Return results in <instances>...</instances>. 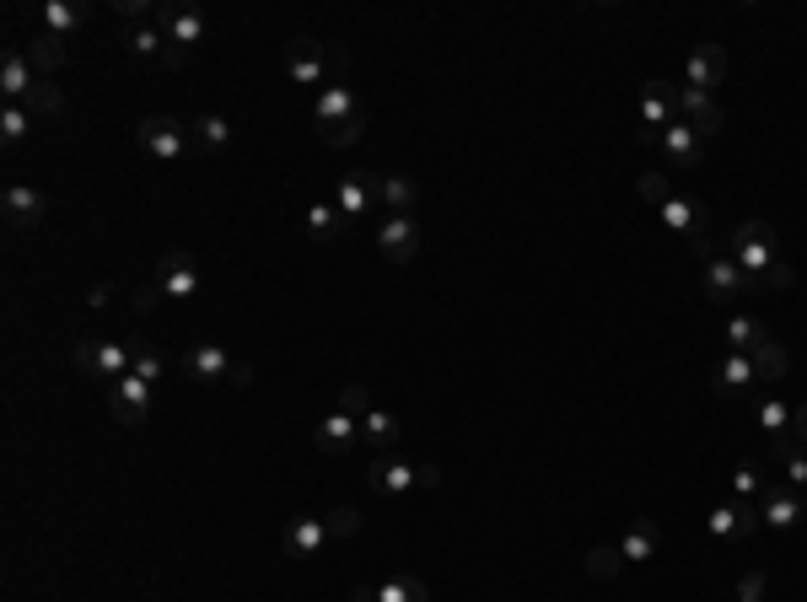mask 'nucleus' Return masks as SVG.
Here are the masks:
<instances>
[{
    "label": "nucleus",
    "instance_id": "obj_1",
    "mask_svg": "<svg viewBox=\"0 0 807 602\" xmlns=\"http://www.w3.org/2000/svg\"><path fill=\"white\" fill-rule=\"evenodd\" d=\"M726 258L743 270V275H754V281H765L769 264H775V226L769 221H743L732 237H726Z\"/></svg>",
    "mask_w": 807,
    "mask_h": 602
},
{
    "label": "nucleus",
    "instance_id": "obj_2",
    "mask_svg": "<svg viewBox=\"0 0 807 602\" xmlns=\"http://www.w3.org/2000/svg\"><path fill=\"white\" fill-rule=\"evenodd\" d=\"M76 366L92 377V382H124L129 371H135V350L119 345V339H81L76 345Z\"/></svg>",
    "mask_w": 807,
    "mask_h": 602
},
{
    "label": "nucleus",
    "instance_id": "obj_3",
    "mask_svg": "<svg viewBox=\"0 0 807 602\" xmlns=\"http://www.w3.org/2000/svg\"><path fill=\"white\" fill-rule=\"evenodd\" d=\"M366 484H371L377 495H409V489H420V484H426V489H437V484H442V468H431V463H426V468H415V463H399V457H388V452H382V457H371Z\"/></svg>",
    "mask_w": 807,
    "mask_h": 602
},
{
    "label": "nucleus",
    "instance_id": "obj_4",
    "mask_svg": "<svg viewBox=\"0 0 807 602\" xmlns=\"http://www.w3.org/2000/svg\"><path fill=\"white\" fill-rule=\"evenodd\" d=\"M759 291H765V281L743 275L726 253H705V296H711V302H726V307H732V302H754Z\"/></svg>",
    "mask_w": 807,
    "mask_h": 602
},
{
    "label": "nucleus",
    "instance_id": "obj_5",
    "mask_svg": "<svg viewBox=\"0 0 807 602\" xmlns=\"http://www.w3.org/2000/svg\"><path fill=\"white\" fill-rule=\"evenodd\" d=\"M657 215H662V226L668 232H679V237H689L700 253H711V242H705V232H711V215H705V204L700 200H689V194H668V200L657 204Z\"/></svg>",
    "mask_w": 807,
    "mask_h": 602
},
{
    "label": "nucleus",
    "instance_id": "obj_6",
    "mask_svg": "<svg viewBox=\"0 0 807 602\" xmlns=\"http://www.w3.org/2000/svg\"><path fill=\"white\" fill-rule=\"evenodd\" d=\"M135 135H140L146 157H157V161H178L184 146H189V129L172 119V114H146V119L135 124Z\"/></svg>",
    "mask_w": 807,
    "mask_h": 602
},
{
    "label": "nucleus",
    "instance_id": "obj_7",
    "mask_svg": "<svg viewBox=\"0 0 807 602\" xmlns=\"http://www.w3.org/2000/svg\"><path fill=\"white\" fill-rule=\"evenodd\" d=\"M184 371H189L195 382H248V377H253V366H238L227 356V345H195V350L184 356Z\"/></svg>",
    "mask_w": 807,
    "mask_h": 602
},
{
    "label": "nucleus",
    "instance_id": "obj_8",
    "mask_svg": "<svg viewBox=\"0 0 807 602\" xmlns=\"http://www.w3.org/2000/svg\"><path fill=\"white\" fill-rule=\"evenodd\" d=\"M151 281L161 285V296L167 302H189V296H200V264H195V253H184V247H172L167 258L157 264V275Z\"/></svg>",
    "mask_w": 807,
    "mask_h": 602
},
{
    "label": "nucleus",
    "instance_id": "obj_9",
    "mask_svg": "<svg viewBox=\"0 0 807 602\" xmlns=\"http://www.w3.org/2000/svg\"><path fill=\"white\" fill-rule=\"evenodd\" d=\"M759 522L775 527V532H797L807 522V500L797 489H786V484H769L759 495Z\"/></svg>",
    "mask_w": 807,
    "mask_h": 602
},
{
    "label": "nucleus",
    "instance_id": "obj_10",
    "mask_svg": "<svg viewBox=\"0 0 807 602\" xmlns=\"http://www.w3.org/2000/svg\"><path fill=\"white\" fill-rule=\"evenodd\" d=\"M313 442H318V452H323V457H345L350 446L361 442V420H356L350 409H339V403H334V409H328V414H323V420H318V431H313Z\"/></svg>",
    "mask_w": 807,
    "mask_h": 602
},
{
    "label": "nucleus",
    "instance_id": "obj_11",
    "mask_svg": "<svg viewBox=\"0 0 807 602\" xmlns=\"http://www.w3.org/2000/svg\"><path fill=\"white\" fill-rule=\"evenodd\" d=\"M151 393H157V388H151L146 377H135V371H129L124 382L108 388V409H114V420H119V425H140V420L151 414Z\"/></svg>",
    "mask_w": 807,
    "mask_h": 602
},
{
    "label": "nucleus",
    "instance_id": "obj_12",
    "mask_svg": "<svg viewBox=\"0 0 807 602\" xmlns=\"http://www.w3.org/2000/svg\"><path fill=\"white\" fill-rule=\"evenodd\" d=\"M371 204H377V172H371V167L345 172V178H339V194H334V210H339L345 221H361V215H371Z\"/></svg>",
    "mask_w": 807,
    "mask_h": 602
},
{
    "label": "nucleus",
    "instance_id": "obj_13",
    "mask_svg": "<svg viewBox=\"0 0 807 602\" xmlns=\"http://www.w3.org/2000/svg\"><path fill=\"white\" fill-rule=\"evenodd\" d=\"M377 253H382L388 264H409V258L420 253V221H415V215H388V221L377 226Z\"/></svg>",
    "mask_w": 807,
    "mask_h": 602
},
{
    "label": "nucleus",
    "instance_id": "obj_14",
    "mask_svg": "<svg viewBox=\"0 0 807 602\" xmlns=\"http://www.w3.org/2000/svg\"><path fill=\"white\" fill-rule=\"evenodd\" d=\"M285 76L296 81V86H328V54H323V43L313 39H296L285 49Z\"/></svg>",
    "mask_w": 807,
    "mask_h": 602
},
{
    "label": "nucleus",
    "instance_id": "obj_15",
    "mask_svg": "<svg viewBox=\"0 0 807 602\" xmlns=\"http://www.w3.org/2000/svg\"><path fill=\"white\" fill-rule=\"evenodd\" d=\"M711 388L722 393V399H748L754 388H759V371L748 356H737V350H726L722 361L711 366Z\"/></svg>",
    "mask_w": 807,
    "mask_h": 602
},
{
    "label": "nucleus",
    "instance_id": "obj_16",
    "mask_svg": "<svg viewBox=\"0 0 807 602\" xmlns=\"http://www.w3.org/2000/svg\"><path fill=\"white\" fill-rule=\"evenodd\" d=\"M356 119H361V103H356L350 86H323L318 97H313V124H318V135L339 129V124H356Z\"/></svg>",
    "mask_w": 807,
    "mask_h": 602
},
{
    "label": "nucleus",
    "instance_id": "obj_17",
    "mask_svg": "<svg viewBox=\"0 0 807 602\" xmlns=\"http://www.w3.org/2000/svg\"><path fill=\"white\" fill-rule=\"evenodd\" d=\"M722 81H726V49H722V43H700V49L689 54L684 86H689V92L716 97V86H722Z\"/></svg>",
    "mask_w": 807,
    "mask_h": 602
},
{
    "label": "nucleus",
    "instance_id": "obj_18",
    "mask_svg": "<svg viewBox=\"0 0 807 602\" xmlns=\"http://www.w3.org/2000/svg\"><path fill=\"white\" fill-rule=\"evenodd\" d=\"M328 538H334L328 517H296V522L281 532V549L291 555V560H313V555L328 549Z\"/></svg>",
    "mask_w": 807,
    "mask_h": 602
},
{
    "label": "nucleus",
    "instance_id": "obj_19",
    "mask_svg": "<svg viewBox=\"0 0 807 602\" xmlns=\"http://www.w3.org/2000/svg\"><path fill=\"white\" fill-rule=\"evenodd\" d=\"M119 43L129 49V54H140V60H167V65H184V54L172 49V39L157 28V17L151 22H135V28H124Z\"/></svg>",
    "mask_w": 807,
    "mask_h": 602
},
{
    "label": "nucleus",
    "instance_id": "obj_20",
    "mask_svg": "<svg viewBox=\"0 0 807 602\" xmlns=\"http://www.w3.org/2000/svg\"><path fill=\"white\" fill-rule=\"evenodd\" d=\"M673 119H679V86H673V81H646V92H641V129L662 135Z\"/></svg>",
    "mask_w": 807,
    "mask_h": 602
},
{
    "label": "nucleus",
    "instance_id": "obj_21",
    "mask_svg": "<svg viewBox=\"0 0 807 602\" xmlns=\"http://www.w3.org/2000/svg\"><path fill=\"white\" fill-rule=\"evenodd\" d=\"M679 119L694 124V135H700V140H711V135H722V129H726V114L716 108V97L689 92V86H679Z\"/></svg>",
    "mask_w": 807,
    "mask_h": 602
},
{
    "label": "nucleus",
    "instance_id": "obj_22",
    "mask_svg": "<svg viewBox=\"0 0 807 602\" xmlns=\"http://www.w3.org/2000/svg\"><path fill=\"white\" fill-rule=\"evenodd\" d=\"M157 28L172 39L178 54H189L195 43H205V17L200 11H189V6H161L157 11Z\"/></svg>",
    "mask_w": 807,
    "mask_h": 602
},
{
    "label": "nucleus",
    "instance_id": "obj_23",
    "mask_svg": "<svg viewBox=\"0 0 807 602\" xmlns=\"http://www.w3.org/2000/svg\"><path fill=\"white\" fill-rule=\"evenodd\" d=\"M0 210H6V226L28 232V226H39V221H43L49 200H43L33 183H11V189H6V204H0Z\"/></svg>",
    "mask_w": 807,
    "mask_h": 602
},
{
    "label": "nucleus",
    "instance_id": "obj_24",
    "mask_svg": "<svg viewBox=\"0 0 807 602\" xmlns=\"http://www.w3.org/2000/svg\"><path fill=\"white\" fill-rule=\"evenodd\" d=\"M662 151L679 161V172H689V167H700V161H705V140L694 135V124L673 119L668 129H662Z\"/></svg>",
    "mask_w": 807,
    "mask_h": 602
},
{
    "label": "nucleus",
    "instance_id": "obj_25",
    "mask_svg": "<svg viewBox=\"0 0 807 602\" xmlns=\"http://www.w3.org/2000/svg\"><path fill=\"white\" fill-rule=\"evenodd\" d=\"M705 527H711V538H754L759 532V506H716L705 517Z\"/></svg>",
    "mask_w": 807,
    "mask_h": 602
},
{
    "label": "nucleus",
    "instance_id": "obj_26",
    "mask_svg": "<svg viewBox=\"0 0 807 602\" xmlns=\"http://www.w3.org/2000/svg\"><path fill=\"white\" fill-rule=\"evenodd\" d=\"M33 86H39V71H33L28 54H6L0 60V92H6V103H28Z\"/></svg>",
    "mask_w": 807,
    "mask_h": 602
},
{
    "label": "nucleus",
    "instance_id": "obj_27",
    "mask_svg": "<svg viewBox=\"0 0 807 602\" xmlns=\"http://www.w3.org/2000/svg\"><path fill=\"white\" fill-rule=\"evenodd\" d=\"M377 200L388 204V215H415L420 183H415V178H404V172H382V178H377Z\"/></svg>",
    "mask_w": 807,
    "mask_h": 602
},
{
    "label": "nucleus",
    "instance_id": "obj_28",
    "mask_svg": "<svg viewBox=\"0 0 807 602\" xmlns=\"http://www.w3.org/2000/svg\"><path fill=\"white\" fill-rule=\"evenodd\" d=\"M361 442H371L377 446V457H382V452H394V446L404 442V425L388 414V409H366L361 414Z\"/></svg>",
    "mask_w": 807,
    "mask_h": 602
},
{
    "label": "nucleus",
    "instance_id": "obj_29",
    "mask_svg": "<svg viewBox=\"0 0 807 602\" xmlns=\"http://www.w3.org/2000/svg\"><path fill=\"white\" fill-rule=\"evenodd\" d=\"M657 543H662L657 522H636L619 538V555H625V564H646V560H657Z\"/></svg>",
    "mask_w": 807,
    "mask_h": 602
},
{
    "label": "nucleus",
    "instance_id": "obj_30",
    "mask_svg": "<svg viewBox=\"0 0 807 602\" xmlns=\"http://www.w3.org/2000/svg\"><path fill=\"white\" fill-rule=\"evenodd\" d=\"M39 17H43V33H54V39H71L81 22H86V11L71 6V0H43Z\"/></svg>",
    "mask_w": 807,
    "mask_h": 602
},
{
    "label": "nucleus",
    "instance_id": "obj_31",
    "mask_svg": "<svg viewBox=\"0 0 807 602\" xmlns=\"http://www.w3.org/2000/svg\"><path fill=\"white\" fill-rule=\"evenodd\" d=\"M765 339H769V328L759 318H748V313H732V318H726V345H732L737 356H748V350L765 345Z\"/></svg>",
    "mask_w": 807,
    "mask_h": 602
},
{
    "label": "nucleus",
    "instance_id": "obj_32",
    "mask_svg": "<svg viewBox=\"0 0 807 602\" xmlns=\"http://www.w3.org/2000/svg\"><path fill=\"white\" fill-rule=\"evenodd\" d=\"M732 489H737V506H759V495H765V468L754 463V457H743L737 468H732Z\"/></svg>",
    "mask_w": 807,
    "mask_h": 602
},
{
    "label": "nucleus",
    "instance_id": "obj_33",
    "mask_svg": "<svg viewBox=\"0 0 807 602\" xmlns=\"http://www.w3.org/2000/svg\"><path fill=\"white\" fill-rule=\"evenodd\" d=\"M748 361H754V371H759V382H780V377L792 371V361H786V350L775 345V334H769L765 345H754V350H748Z\"/></svg>",
    "mask_w": 807,
    "mask_h": 602
},
{
    "label": "nucleus",
    "instance_id": "obj_34",
    "mask_svg": "<svg viewBox=\"0 0 807 602\" xmlns=\"http://www.w3.org/2000/svg\"><path fill=\"white\" fill-rule=\"evenodd\" d=\"M754 420H759V425H765L769 436H775V442H786V436H797V431H792V409H786V403L780 399H754Z\"/></svg>",
    "mask_w": 807,
    "mask_h": 602
},
{
    "label": "nucleus",
    "instance_id": "obj_35",
    "mask_svg": "<svg viewBox=\"0 0 807 602\" xmlns=\"http://www.w3.org/2000/svg\"><path fill=\"white\" fill-rule=\"evenodd\" d=\"M371 598H377V602H431V592H426V581H420V575H394V581L371 587Z\"/></svg>",
    "mask_w": 807,
    "mask_h": 602
},
{
    "label": "nucleus",
    "instance_id": "obj_36",
    "mask_svg": "<svg viewBox=\"0 0 807 602\" xmlns=\"http://www.w3.org/2000/svg\"><path fill=\"white\" fill-rule=\"evenodd\" d=\"M189 129H195V140H200L205 151H227L232 146V124L221 119V114H200Z\"/></svg>",
    "mask_w": 807,
    "mask_h": 602
},
{
    "label": "nucleus",
    "instance_id": "obj_37",
    "mask_svg": "<svg viewBox=\"0 0 807 602\" xmlns=\"http://www.w3.org/2000/svg\"><path fill=\"white\" fill-rule=\"evenodd\" d=\"M339 226H345V215H339V210H334V204H328V200L307 204V232H313V237H318V242H328V237H334V232H339Z\"/></svg>",
    "mask_w": 807,
    "mask_h": 602
},
{
    "label": "nucleus",
    "instance_id": "obj_38",
    "mask_svg": "<svg viewBox=\"0 0 807 602\" xmlns=\"http://www.w3.org/2000/svg\"><path fill=\"white\" fill-rule=\"evenodd\" d=\"M28 129H33V114H28L22 103H6V108H0V140L17 146V140H28Z\"/></svg>",
    "mask_w": 807,
    "mask_h": 602
},
{
    "label": "nucleus",
    "instance_id": "obj_39",
    "mask_svg": "<svg viewBox=\"0 0 807 602\" xmlns=\"http://www.w3.org/2000/svg\"><path fill=\"white\" fill-rule=\"evenodd\" d=\"M60 65H65V39L39 33V39H33V71H60Z\"/></svg>",
    "mask_w": 807,
    "mask_h": 602
},
{
    "label": "nucleus",
    "instance_id": "obj_40",
    "mask_svg": "<svg viewBox=\"0 0 807 602\" xmlns=\"http://www.w3.org/2000/svg\"><path fill=\"white\" fill-rule=\"evenodd\" d=\"M129 350H135V377H146L151 388L161 382V356L146 345V339H129Z\"/></svg>",
    "mask_w": 807,
    "mask_h": 602
},
{
    "label": "nucleus",
    "instance_id": "obj_41",
    "mask_svg": "<svg viewBox=\"0 0 807 602\" xmlns=\"http://www.w3.org/2000/svg\"><path fill=\"white\" fill-rule=\"evenodd\" d=\"M636 194L641 200H651V204H662L668 194H673V183H668V172H657V167H646L641 178H636Z\"/></svg>",
    "mask_w": 807,
    "mask_h": 602
},
{
    "label": "nucleus",
    "instance_id": "obj_42",
    "mask_svg": "<svg viewBox=\"0 0 807 602\" xmlns=\"http://www.w3.org/2000/svg\"><path fill=\"white\" fill-rule=\"evenodd\" d=\"M22 108H28V114H60V108H65V97H60L49 81H39V86L28 92V103H22Z\"/></svg>",
    "mask_w": 807,
    "mask_h": 602
},
{
    "label": "nucleus",
    "instance_id": "obj_43",
    "mask_svg": "<svg viewBox=\"0 0 807 602\" xmlns=\"http://www.w3.org/2000/svg\"><path fill=\"white\" fill-rule=\"evenodd\" d=\"M619 564H625V555H619V549H593V555H587V575L608 581V575H619Z\"/></svg>",
    "mask_w": 807,
    "mask_h": 602
},
{
    "label": "nucleus",
    "instance_id": "obj_44",
    "mask_svg": "<svg viewBox=\"0 0 807 602\" xmlns=\"http://www.w3.org/2000/svg\"><path fill=\"white\" fill-rule=\"evenodd\" d=\"M780 468H786V489H807V452H792V457H780Z\"/></svg>",
    "mask_w": 807,
    "mask_h": 602
},
{
    "label": "nucleus",
    "instance_id": "obj_45",
    "mask_svg": "<svg viewBox=\"0 0 807 602\" xmlns=\"http://www.w3.org/2000/svg\"><path fill=\"white\" fill-rule=\"evenodd\" d=\"M361 129H366V119H356V124H339V129L318 135V140H323V146H339V151H345V146H356V140H361Z\"/></svg>",
    "mask_w": 807,
    "mask_h": 602
},
{
    "label": "nucleus",
    "instance_id": "obj_46",
    "mask_svg": "<svg viewBox=\"0 0 807 602\" xmlns=\"http://www.w3.org/2000/svg\"><path fill=\"white\" fill-rule=\"evenodd\" d=\"M339 409H350V414L361 420L366 409H377V403L366 399V388H361V382H350V388H339Z\"/></svg>",
    "mask_w": 807,
    "mask_h": 602
},
{
    "label": "nucleus",
    "instance_id": "obj_47",
    "mask_svg": "<svg viewBox=\"0 0 807 602\" xmlns=\"http://www.w3.org/2000/svg\"><path fill=\"white\" fill-rule=\"evenodd\" d=\"M328 527H334V538H356V532H361V511H350V506H339V511L328 517Z\"/></svg>",
    "mask_w": 807,
    "mask_h": 602
},
{
    "label": "nucleus",
    "instance_id": "obj_48",
    "mask_svg": "<svg viewBox=\"0 0 807 602\" xmlns=\"http://www.w3.org/2000/svg\"><path fill=\"white\" fill-rule=\"evenodd\" d=\"M765 587H769L765 570H748V575L737 581V602H759V598H765Z\"/></svg>",
    "mask_w": 807,
    "mask_h": 602
},
{
    "label": "nucleus",
    "instance_id": "obj_49",
    "mask_svg": "<svg viewBox=\"0 0 807 602\" xmlns=\"http://www.w3.org/2000/svg\"><path fill=\"white\" fill-rule=\"evenodd\" d=\"M792 281H797V275H792V264H780V258H775V264H769V275H765V291H786Z\"/></svg>",
    "mask_w": 807,
    "mask_h": 602
},
{
    "label": "nucleus",
    "instance_id": "obj_50",
    "mask_svg": "<svg viewBox=\"0 0 807 602\" xmlns=\"http://www.w3.org/2000/svg\"><path fill=\"white\" fill-rule=\"evenodd\" d=\"M157 302H167V296H161V285H157V281H146V285H140V291H135V307H140V313H151Z\"/></svg>",
    "mask_w": 807,
    "mask_h": 602
},
{
    "label": "nucleus",
    "instance_id": "obj_51",
    "mask_svg": "<svg viewBox=\"0 0 807 602\" xmlns=\"http://www.w3.org/2000/svg\"><path fill=\"white\" fill-rule=\"evenodd\" d=\"M792 431H797V442L807 446V399L797 403V409H792Z\"/></svg>",
    "mask_w": 807,
    "mask_h": 602
},
{
    "label": "nucleus",
    "instance_id": "obj_52",
    "mask_svg": "<svg viewBox=\"0 0 807 602\" xmlns=\"http://www.w3.org/2000/svg\"><path fill=\"white\" fill-rule=\"evenodd\" d=\"M350 602H377V598H371V587H356V592H350Z\"/></svg>",
    "mask_w": 807,
    "mask_h": 602
}]
</instances>
